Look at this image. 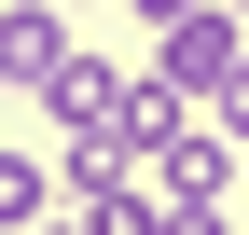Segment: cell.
I'll use <instances>...</instances> for the list:
<instances>
[{
  "mask_svg": "<svg viewBox=\"0 0 249 235\" xmlns=\"http://www.w3.org/2000/svg\"><path fill=\"white\" fill-rule=\"evenodd\" d=\"M208 125H222V138H235V152H249V69L222 83V97H208Z\"/></svg>",
  "mask_w": 249,
  "mask_h": 235,
  "instance_id": "7",
  "label": "cell"
},
{
  "mask_svg": "<svg viewBox=\"0 0 249 235\" xmlns=\"http://www.w3.org/2000/svg\"><path fill=\"white\" fill-rule=\"evenodd\" d=\"M124 14H139V28H180V14H194V0H124Z\"/></svg>",
  "mask_w": 249,
  "mask_h": 235,
  "instance_id": "8",
  "label": "cell"
},
{
  "mask_svg": "<svg viewBox=\"0 0 249 235\" xmlns=\"http://www.w3.org/2000/svg\"><path fill=\"white\" fill-rule=\"evenodd\" d=\"M42 111H55V125H70V138H97L111 111H124V69H111L97 42H70V55H55V83H42Z\"/></svg>",
  "mask_w": 249,
  "mask_h": 235,
  "instance_id": "3",
  "label": "cell"
},
{
  "mask_svg": "<svg viewBox=\"0 0 249 235\" xmlns=\"http://www.w3.org/2000/svg\"><path fill=\"white\" fill-rule=\"evenodd\" d=\"M42 235H97V208H55V221H42Z\"/></svg>",
  "mask_w": 249,
  "mask_h": 235,
  "instance_id": "9",
  "label": "cell"
},
{
  "mask_svg": "<svg viewBox=\"0 0 249 235\" xmlns=\"http://www.w3.org/2000/svg\"><path fill=\"white\" fill-rule=\"evenodd\" d=\"M152 69H166L180 97L208 111V97H222V83L249 69V14H235V0H194V14H180V28H152Z\"/></svg>",
  "mask_w": 249,
  "mask_h": 235,
  "instance_id": "1",
  "label": "cell"
},
{
  "mask_svg": "<svg viewBox=\"0 0 249 235\" xmlns=\"http://www.w3.org/2000/svg\"><path fill=\"white\" fill-rule=\"evenodd\" d=\"M235 14H249V0H235Z\"/></svg>",
  "mask_w": 249,
  "mask_h": 235,
  "instance_id": "10",
  "label": "cell"
},
{
  "mask_svg": "<svg viewBox=\"0 0 249 235\" xmlns=\"http://www.w3.org/2000/svg\"><path fill=\"white\" fill-rule=\"evenodd\" d=\"M70 194H55V152H0V235H42Z\"/></svg>",
  "mask_w": 249,
  "mask_h": 235,
  "instance_id": "5",
  "label": "cell"
},
{
  "mask_svg": "<svg viewBox=\"0 0 249 235\" xmlns=\"http://www.w3.org/2000/svg\"><path fill=\"white\" fill-rule=\"evenodd\" d=\"M111 125H124V138H139V152H166V138H180V125H194V97H180V83H166V69H139V83H124V111H111Z\"/></svg>",
  "mask_w": 249,
  "mask_h": 235,
  "instance_id": "6",
  "label": "cell"
},
{
  "mask_svg": "<svg viewBox=\"0 0 249 235\" xmlns=\"http://www.w3.org/2000/svg\"><path fill=\"white\" fill-rule=\"evenodd\" d=\"M55 55H70V14H55V0H0V83H28V97H42Z\"/></svg>",
  "mask_w": 249,
  "mask_h": 235,
  "instance_id": "4",
  "label": "cell"
},
{
  "mask_svg": "<svg viewBox=\"0 0 249 235\" xmlns=\"http://www.w3.org/2000/svg\"><path fill=\"white\" fill-rule=\"evenodd\" d=\"M152 194H166L180 221H208V208H235V138H222V125L194 111V125H180L166 152H152Z\"/></svg>",
  "mask_w": 249,
  "mask_h": 235,
  "instance_id": "2",
  "label": "cell"
}]
</instances>
